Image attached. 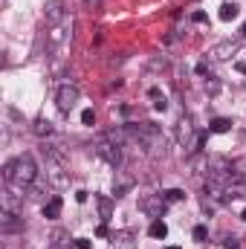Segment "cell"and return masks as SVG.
<instances>
[{"label": "cell", "mask_w": 246, "mask_h": 249, "mask_svg": "<svg viewBox=\"0 0 246 249\" xmlns=\"http://www.w3.org/2000/svg\"><path fill=\"white\" fill-rule=\"evenodd\" d=\"M194 3H200V0H194Z\"/></svg>", "instance_id": "37"}, {"label": "cell", "mask_w": 246, "mask_h": 249, "mask_svg": "<svg viewBox=\"0 0 246 249\" xmlns=\"http://www.w3.org/2000/svg\"><path fill=\"white\" fill-rule=\"evenodd\" d=\"M162 197L168 203H180V200H185V191L183 188H168V191H162Z\"/></svg>", "instance_id": "22"}, {"label": "cell", "mask_w": 246, "mask_h": 249, "mask_svg": "<svg viewBox=\"0 0 246 249\" xmlns=\"http://www.w3.org/2000/svg\"><path fill=\"white\" fill-rule=\"evenodd\" d=\"M64 15H67V12H64V0H50V3L44 6V20H47L53 29L64 23Z\"/></svg>", "instance_id": "10"}, {"label": "cell", "mask_w": 246, "mask_h": 249, "mask_svg": "<svg viewBox=\"0 0 246 249\" xmlns=\"http://www.w3.org/2000/svg\"><path fill=\"white\" fill-rule=\"evenodd\" d=\"M246 197V180L244 177H235L229 186L223 188V200L226 203H232V200H244Z\"/></svg>", "instance_id": "12"}, {"label": "cell", "mask_w": 246, "mask_h": 249, "mask_svg": "<svg viewBox=\"0 0 246 249\" xmlns=\"http://www.w3.org/2000/svg\"><path fill=\"white\" fill-rule=\"evenodd\" d=\"M235 70H238V72H244V75H246V61H235Z\"/></svg>", "instance_id": "32"}, {"label": "cell", "mask_w": 246, "mask_h": 249, "mask_svg": "<svg viewBox=\"0 0 246 249\" xmlns=\"http://www.w3.org/2000/svg\"><path fill=\"white\" fill-rule=\"evenodd\" d=\"M148 235H151L154 241H165V238H168V226H165V220H151Z\"/></svg>", "instance_id": "17"}, {"label": "cell", "mask_w": 246, "mask_h": 249, "mask_svg": "<svg viewBox=\"0 0 246 249\" xmlns=\"http://www.w3.org/2000/svg\"><path fill=\"white\" fill-rule=\"evenodd\" d=\"M3 180H6L9 186H18L20 191L29 188L38 180V165H35V160H32L29 154H23V157H18V160H9V162L3 165Z\"/></svg>", "instance_id": "1"}, {"label": "cell", "mask_w": 246, "mask_h": 249, "mask_svg": "<svg viewBox=\"0 0 246 249\" xmlns=\"http://www.w3.org/2000/svg\"><path fill=\"white\" fill-rule=\"evenodd\" d=\"M93 244L87 241V238H75V249H90Z\"/></svg>", "instance_id": "28"}, {"label": "cell", "mask_w": 246, "mask_h": 249, "mask_svg": "<svg viewBox=\"0 0 246 249\" xmlns=\"http://www.w3.org/2000/svg\"><path fill=\"white\" fill-rule=\"evenodd\" d=\"M241 220H246V209H244V214H241Z\"/></svg>", "instance_id": "34"}, {"label": "cell", "mask_w": 246, "mask_h": 249, "mask_svg": "<svg viewBox=\"0 0 246 249\" xmlns=\"http://www.w3.org/2000/svg\"><path fill=\"white\" fill-rule=\"evenodd\" d=\"M191 238H194L197 244H203V241L209 238V229H206V226H194V232H191Z\"/></svg>", "instance_id": "24"}, {"label": "cell", "mask_w": 246, "mask_h": 249, "mask_svg": "<svg viewBox=\"0 0 246 249\" xmlns=\"http://www.w3.org/2000/svg\"><path fill=\"white\" fill-rule=\"evenodd\" d=\"M110 247L113 249H136V232L133 229H119L110 235Z\"/></svg>", "instance_id": "11"}, {"label": "cell", "mask_w": 246, "mask_h": 249, "mask_svg": "<svg viewBox=\"0 0 246 249\" xmlns=\"http://www.w3.org/2000/svg\"><path fill=\"white\" fill-rule=\"evenodd\" d=\"M232 55H238V41H220L206 53V61H229Z\"/></svg>", "instance_id": "7"}, {"label": "cell", "mask_w": 246, "mask_h": 249, "mask_svg": "<svg viewBox=\"0 0 246 249\" xmlns=\"http://www.w3.org/2000/svg\"><path fill=\"white\" fill-rule=\"evenodd\" d=\"M197 75H209V61H200V64H197Z\"/></svg>", "instance_id": "29"}, {"label": "cell", "mask_w": 246, "mask_h": 249, "mask_svg": "<svg viewBox=\"0 0 246 249\" xmlns=\"http://www.w3.org/2000/svg\"><path fill=\"white\" fill-rule=\"evenodd\" d=\"M61 206H64V200L55 194V197H50L47 203H44V217L47 220H55V217H61Z\"/></svg>", "instance_id": "13"}, {"label": "cell", "mask_w": 246, "mask_h": 249, "mask_svg": "<svg viewBox=\"0 0 246 249\" xmlns=\"http://www.w3.org/2000/svg\"><path fill=\"white\" fill-rule=\"evenodd\" d=\"M229 130H232V119H226V116H217L209 122V133H229Z\"/></svg>", "instance_id": "19"}, {"label": "cell", "mask_w": 246, "mask_h": 249, "mask_svg": "<svg viewBox=\"0 0 246 249\" xmlns=\"http://www.w3.org/2000/svg\"><path fill=\"white\" fill-rule=\"evenodd\" d=\"M223 247H226V249H238L241 244H238V238H226V241H223Z\"/></svg>", "instance_id": "30"}, {"label": "cell", "mask_w": 246, "mask_h": 249, "mask_svg": "<svg viewBox=\"0 0 246 249\" xmlns=\"http://www.w3.org/2000/svg\"><path fill=\"white\" fill-rule=\"evenodd\" d=\"M84 3H99V0H84Z\"/></svg>", "instance_id": "35"}, {"label": "cell", "mask_w": 246, "mask_h": 249, "mask_svg": "<svg viewBox=\"0 0 246 249\" xmlns=\"http://www.w3.org/2000/svg\"><path fill=\"white\" fill-rule=\"evenodd\" d=\"M165 249H180V247H165Z\"/></svg>", "instance_id": "36"}, {"label": "cell", "mask_w": 246, "mask_h": 249, "mask_svg": "<svg viewBox=\"0 0 246 249\" xmlns=\"http://www.w3.org/2000/svg\"><path fill=\"white\" fill-rule=\"evenodd\" d=\"M174 136H177V145H180V148H185V151L191 148L197 130H194V119H191L188 113H183V116L177 119V130H174Z\"/></svg>", "instance_id": "6"}, {"label": "cell", "mask_w": 246, "mask_h": 249, "mask_svg": "<svg viewBox=\"0 0 246 249\" xmlns=\"http://www.w3.org/2000/svg\"><path fill=\"white\" fill-rule=\"evenodd\" d=\"M203 87H206V93H209V96H217V93H220V87H223V84H220V78H214V75H209V78H206V84H203Z\"/></svg>", "instance_id": "21"}, {"label": "cell", "mask_w": 246, "mask_h": 249, "mask_svg": "<svg viewBox=\"0 0 246 249\" xmlns=\"http://www.w3.org/2000/svg\"><path fill=\"white\" fill-rule=\"evenodd\" d=\"M96 154L107 162V165H113V168H122V145H116V142H110L105 133L99 136V142H96Z\"/></svg>", "instance_id": "3"}, {"label": "cell", "mask_w": 246, "mask_h": 249, "mask_svg": "<svg viewBox=\"0 0 246 249\" xmlns=\"http://www.w3.org/2000/svg\"><path fill=\"white\" fill-rule=\"evenodd\" d=\"M133 186H136V177H130L127 171L116 168V177H113V197H116V200H122L124 194H130V191H133Z\"/></svg>", "instance_id": "9"}, {"label": "cell", "mask_w": 246, "mask_h": 249, "mask_svg": "<svg viewBox=\"0 0 246 249\" xmlns=\"http://www.w3.org/2000/svg\"><path fill=\"white\" fill-rule=\"evenodd\" d=\"M23 226H26V223H23V217H20L18 212H6V209L0 212V232H3V235L23 232Z\"/></svg>", "instance_id": "8"}, {"label": "cell", "mask_w": 246, "mask_h": 249, "mask_svg": "<svg viewBox=\"0 0 246 249\" xmlns=\"http://www.w3.org/2000/svg\"><path fill=\"white\" fill-rule=\"evenodd\" d=\"M191 20H194V23H209V15H206V12H194Z\"/></svg>", "instance_id": "27"}, {"label": "cell", "mask_w": 246, "mask_h": 249, "mask_svg": "<svg viewBox=\"0 0 246 249\" xmlns=\"http://www.w3.org/2000/svg\"><path fill=\"white\" fill-rule=\"evenodd\" d=\"M124 127H127V133H130L133 139H139V145L148 151V157H159V154H165V136H162L159 124L139 122V124H124Z\"/></svg>", "instance_id": "2"}, {"label": "cell", "mask_w": 246, "mask_h": 249, "mask_svg": "<svg viewBox=\"0 0 246 249\" xmlns=\"http://www.w3.org/2000/svg\"><path fill=\"white\" fill-rule=\"evenodd\" d=\"M96 235H99V238H110V232H107V223H102V226L96 229Z\"/></svg>", "instance_id": "31"}, {"label": "cell", "mask_w": 246, "mask_h": 249, "mask_svg": "<svg viewBox=\"0 0 246 249\" xmlns=\"http://www.w3.org/2000/svg\"><path fill=\"white\" fill-rule=\"evenodd\" d=\"M53 244H55V249H72V247H75V241H70V235L61 232V229L53 235Z\"/></svg>", "instance_id": "20"}, {"label": "cell", "mask_w": 246, "mask_h": 249, "mask_svg": "<svg viewBox=\"0 0 246 249\" xmlns=\"http://www.w3.org/2000/svg\"><path fill=\"white\" fill-rule=\"evenodd\" d=\"M3 209L6 212H20L23 209V194H12V191H3Z\"/></svg>", "instance_id": "16"}, {"label": "cell", "mask_w": 246, "mask_h": 249, "mask_svg": "<svg viewBox=\"0 0 246 249\" xmlns=\"http://www.w3.org/2000/svg\"><path fill=\"white\" fill-rule=\"evenodd\" d=\"M154 110H157V113H165V110H168V102H165V96H159V99L154 102Z\"/></svg>", "instance_id": "25"}, {"label": "cell", "mask_w": 246, "mask_h": 249, "mask_svg": "<svg viewBox=\"0 0 246 249\" xmlns=\"http://www.w3.org/2000/svg\"><path fill=\"white\" fill-rule=\"evenodd\" d=\"M75 102H78V87L75 84H61L55 90V105H58V110H61L64 116H70V110L75 107Z\"/></svg>", "instance_id": "5"}, {"label": "cell", "mask_w": 246, "mask_h": 249, "mask_svg": "<svg viewBox=\"0 0 246 249\" xmlns=\"http://www.w3.org/2000/svg\"><path fill=\"white\" fill-rule=\"evenodd\" d=\"M241 15V9H238V3H223L220 6V12H217V18L223 20V23H229V20H235Z\"/></svg>", "instance_id": "18"}, {"label": "cell", "mask_w": 246, "mask_h": 249, "mask_svg": "<svg viewBox=\"0 0 246 249\" xmlns=\"http://www.w3.org/2000/svg\"><path fill=\"white\" fill-rule=\"evenodd\" d=\"M139 209H142L151 220H162V214L168 212V200H165L162 194H145V197L139 200Z\"/></svg>", "instance_id": "4"}, {"label": "cell", "mask_w": 246, "mask_h": 249, "mask_svg": "<svg viewBox=\"0 0 246 249\" xmlns=\"http://www.w3.org/2000/svg\"><path fill=\"white\" fill-rule=\"evenodd\" d=\"M81 124L93 127V124H96V110H90V107H87V110H81Z\"/></svg>", "instance_id": "23"}, {"label": "cell", "mask_w": 246, "mask_h": 249, "mask_svg": "<svg viewBox=\"0 0 246 249\" xmlns=\"http://www.w3.org/2000/svg\"><path fill=\"white\" fill-rule=\"evenodd\" d=\"M148 67H151V70H165V67H168V61H165V58H151V64H148Z\"/></svg>", "instance_id": "26"}, {"label": "cell", "mask_w": 246, "mask_h": 249, "mask_svg": "<svg viewBox=\"0 0 246 249\" xmlns=\"http://www.w3.org/2000/svg\"><path fill=\"white\" fill-rule=\"evenodd\" d=\"M32 133L41 136V139H50V136L55 133V127H53L50 119H35V122H32Z\"/></svg>", "instance_id": "15"}, {"label": "cell", "mask_w": 246, "mask_h": 249, "mask_svg": "<svg viewBox=\"0 0 246 249\" xmlns=\"http://www.w3.org/2000/svg\"><path fill=\"white\" fill-rule=\"evenodd\" d=\"M96 206H99V217H102V223H107V220L113 217V200L105 197V194H99V197H96Z\"/></svg>", "instance_id": "14"}, {"label": "cell", "mask_w": 246, "mask_h": 249, "mask_svg": "<svg viewBox=\"0 0 246 249\" xmlns=\"http://www.w3.org/2000/svg\"><path fill=\"white\" fill-rule=\"evenodd\" d=\"M241 32H244V38H246V23H244V26H241Z\"/></svg>", "instance_id": "33"}]
</instances>
